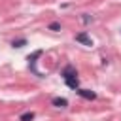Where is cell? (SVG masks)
<instances>
[{
  "instance_id": "obj_1",
  "label": "cell",
  "mask_w": 121,
  "mask_h": 121,
  "mask_svg": "<svg viewBox=\"0 0 121 121\" xmlns=\"http://www.w3.org/2000/svg\"><path fill=\"white\" fill-rule=\"evenodd\" d=\"M62 79H64V83L70 87V89H78L79 87V79H78V72H76V68L72 66V64H68V66H64V70H62Z\"/></svg>"
},
{
  "instance_id": "obj_2",
  "label": "cell",
  "mask_w": 121,
  "mask_h": 121,
  "mask_svg": "<svg viewBox=\"0 0 121 121\" xmlns=\"http://www.w3.org/2000/svg\"><path fill=\"white\" fill-rule=\"evenodd\" d=\"M42 55H43V51H42V49H38V51H34L32 55H28V59H26V60H28V66H30V70H32L36 76H40V78H43V76H42V74L36 70V59H38V57H42Z\"/></svg>"
},
{
  "instance_id": "obj_3",
  "label": "cell",
  "mask_w": 121,
  "mask_h": 121,
  "mask_svg": "<svg viewBox=\"0 0 121 121\" xmlns=\"http://www.w3.org/2000/svg\"><path fill=\"white\" fill-rule=\"evenodd\" d=\"M76 42H78V43H81V45H87V47H91V45H93V40L89 38V34H87V32H78V34H76Z\"/></svg>"
},
{
  "instance_id": "obj_4",
  "label": "cell",
  "mask_w": 121,
  "mask_h": 121,
  "mask_svg": "<svg viewBox=\"0 0 121 121\" xmlns=\"http://www.w3.org/2000/svg\"><path fill=\"white\" fill-rule=\"evenodd\" d=\"M76 93L79 95V96H83V98H87V100H95L96 98V93L95 91H89V89H76Z\"/></svg>"
},
{
  "instance_id": "obj_5",
  "label": "cell",
  "mask_w": 121,
  "mask_h": 121,
  "mask_svg": "<svg viewBox=\"0 0 121 121\" xmlns=\"http://www.w3.org/2000/svg\"><path fill=\"white\" fill-rule=\"evenodd\" d=\"M51 104H53L55 108H66V106H68V100H66V98H60V96H55V98L51 100Z\"/></svg>"
},
{
  "instance_id": "obj_6",
  "label": "cell",
  "mask_w": 121,
  "mask_h": 121,
  "mask_svg": "<svg viewBox=\"0 0 121 121\" xmlns=\"http://www.w3.org/2000/svg\"><path fill=\"white\" fill-rule=\"evenodd\" d=\"M23 45H26V38H19L11 42V47H23Z\"/></svg>"
},
{
  "instance_id": "obj_7",
  "label": "cell",
  "mask_w": 121,
  "mask_h": 121,
  "mask_svg": "<svg viewBox=\"0 0 121 121\" xmlns=\"http://www.w3.org/2000/svg\"><path fill=\"white\" fill-rule=\"evenodd\" d=\"M32 119H34V112H25L19 117V121H32Z\"/></svg>"
},
{
  "instance_id": "obj_8",
  "label": "cell",
  "mask_w": 121,
  "mask_h": 121,
  "mask_svg": "<svg viewBox=\"0 0 121 121\" xmlns=\"http://www.w3.org/2000/svg\"><path fill=\"white\" fill-rule=\"evenodd\" d=\"M47 28H49V30H53V32H57V30H60V23H49V25H47Z\"/></svg>"
},
{
  "instance_id": "obj_9",
  "label": "cell",
  "mask_w": 121,
  "mask_h": 121,
  "mask_svg": "<svg viewBox=\"0 0 121 121\" xmlns=\"http://www.w3.org/2000/svg\"><path fill=\"white\" fill-rule=\"evenodd\" d=\"M81 19H83V23H91V21H93V17H91L89 13H83V17H81Z\"/></svg>"
}]
</instances>
